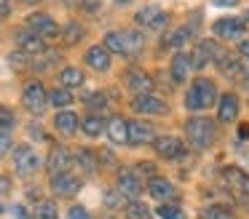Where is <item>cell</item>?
Wrapping results in <instances>:
<instances>
[{"mask_svg": "<svg viewBox=\"0 0 249 219\" xmlns=\"http://www.w3.org/2000/svg\"><path fill=\"white\" fill-rule=\"evenodd\" d=\"M185 134L193 142V147H198V150H206L217 142V126L209 118H190L185 123Z\"/></svg>", "mask_w": 249, "mask_h": 219, "instance_id": "6da1fadb", "label": "cell"}, {"mask_svg": "<svg viewBox=\"0 0 249 219\" xmlns=\"http://www.w3.org/2000/svg\"><path fill=\"white\" fill-rule=\"evenodd\" d=\"M217 101V88L212 80H196L193 85L188 88V96H185V104H188V110H206V107H212Z\"/></svg>", "mask_w": 249, "mask_h": 219, "instance_id": "7a4b0ae2", "label": "cell"}, {"mask_svg": "<svg viewBox=\"0 0 249 219\" xmlns=\"http://www.w3.org/2000/svg\"><path fill=\"white\" fill-rule=\"evenodd\" d=\"M22 101L24 107H27L30 112H35V115H40V112L49 107V91L43 88V83H38V80H33V83L24 85V94H22Z\"/></svg>", "mask_w": 249, "mask_h": 219, "instance_id": "3957f363", "label": "cell"}, {"mask_svg": "<svg viewBox=\"0 0 249 219\" xmlns=\"http://www.w3.org/2000/svg\"><path fill=\"white\" fill-rule=\"evenodd\" d=\"M220 46H217L214 40H201V43H196V48L188 53V59H190V67H196V69H204L209 62H214L217 56H220Z\"/></svg>", "mask_w": 249, "mask_h": 219, "instance_id": "277c9868", "label": "cell"}, {"mask_svg": "<svg viewBox=\"0 0 249 219\" xmlns=\"http://www.w3.org/2000/svg\"><path fill=\"white\" fill-rule=\"evenodd\" d=\"M14 168H17V174H22V176L35 174V171L40 168V158H38V152H35L33 147H27V144L17 147V150H14Z\"/></svg>", "mask_w": 249, "mask_h": 219, "instance_id": "5b68a950", "label": "cell"}, {"mask_svg": "<svg viewBox=\"0 0 249 219\" xmlns=\"http://www.w3.org/2000/svg\"><path fill=\"white\" fill-rule=\"evenodd\" d=\"M220 179H222V185H225L228 190H233L238 198H249V174H244L241 168L228 166V168H222Z\"/></svg>", "mask_w": 249, "mask_h": 219, "instance_id": "8992f818", "label": "cell"}, {"mask_svg": "<svg viewBox=\"0 0 249 219\" xmlns=\"http://www.w3.org/2000/svg\"><path fill=\"white\" fill-rule=\"evenodd\" d=\"M27 30L33 32V35H38L40 40H46V37H56L59 35V27H56V21L51 19L49 14H30L27 16Z\"/></svg>", "mask_w": 249, "mask_h": 219, "instance_id": "52a82bcc", "label": "cell"}, {"mask_svg": "<svg viewBox=\"0 0 249 219\" xmlns=\"http://www.w3.org/2000/svg\"><path fill=\"white\" fill-rule=\"evenodd\" d=\"M131 110L140 112V115H166L169 107L161 96H153V94H142L131 99Z\"/></svg>", "mask_w": 249, "mask_h": 219, "instance_id": "ba28073f", "label": "cell"}, {"mask_svg": "<svg viewBox=\"0 0 249 219\" xmlns=\"http://www.w3.org/2000/svg\"><path fill=\"white\" fill-rule=\"evenodd\" d=\"M126 134H129V144H153L156 139V128L147 120H126Z\"/></svg>", "mask_w": 249, "mask_h": 219, "instance_id": "9c48e42d", "label": "cell"}, {"mask_svg": "<svg viewBox=\"0 0 249 219\" xmlns=\"http://www.w3.org/2000/svg\"><path fill=\"white\" fill-rule=\"evenodd\" d=\"M115 190L124 198H137L142 190V176H137L134 168H121L118 171V187Z\"/></svg>", "mask_w": 249, "mask_h": 219, "instance_id": "30bf717a", "label": "cell"}, {"mask_svg": "<svg viewBox=\"0 0 249 219\" xmlns=\"http://www.w3.org/2000/svg\"><path fill=\"white\" fill-rule=\"evenodd\" d=\"M51 190H54V195H59V198H70V195H75V192L81 190V179H78L75 174H70V171L56 174L54 179H51Z\"/></svg>", "mask_w": 249, "mask_h": 219, "instance_id": "8fae6325", "label": "cell"}, {"mask_svg": "<svg viewBox=\"0 0 249 219\" xmlns=\"http://www.w3.org/2000/svg\"><path fill=\"white\" fill-rule=\"evenodd\" d=\"M46 166H49V171L51 174H65V171H70V166H72V152L67 147H51V152H49V160H46Z\"/></svg>", "mask_w": 249, "mask_h": 219, "instance_id": "7c38bea8", "label": "cell"}, {"mask_svg": "<svg viewBox=\"0 0 249 219\" xmlns=\"http://www.w3.org/2000/svg\"><path fill=\"white\" fill-rule=\"evenodd\" d=\"M137 24L140 27H153V30H161L163 24H166V14H163V8H158V5H142L140 11H137Z\"/></svg>", "mask_w": 249, "mask_h": 219, "instance_id": "4fadbf2b", "label": "cell"}, {"mask_svg": "<svg viewBox=\"0 0 249 219\" xmlns=\"http://www.w3.org/2000/svg\"><path fill=\"white\" fill-rule=\"evenodd\" d=\"M126 85H129V91L134 96H142V94H150L153 78L147 72H142V69H129L126 72Z\"/></svg>", "mask_w": 249, "mask_h": 219, "instance_id": "5bb4252c", "label": "cell"}, {"mask_svg": "<svg viewBox=\"0 0 249 219\" xmlns=\"http://www.w3.org/2000/svg\"><path fill=\"white\" fill-rule=\"evenodd\" d=\"M214 35L225 37V40H238V37L244 35V21L233 19V16H228V19H217L214 21Z\"/></svg>", "mask_w": 249, "mask_h": 219, "instance_id": "9a60e30c", "label": "cell"}, {"mask_svg": "<svg viewBox=\"0 0 249 219\" xmlns=\"http://www.w3.org/2000/svg\"><path fill=\"white\" fill-rule=\"evenodd\" d=\"M17 46H19V51L27 53V56H35V53H43L46 51L43 40H40L38 35H33L30 30H19L17 32Z\"/></svg>", "mask_w": 249, "mask_h": 219, "instance_id": "2e32d148", "label": "cell"}, {"mask_svg": "<svg viewBox=\"0 0 249 219\" xmlns=\"http://www.w3.org/2000/svg\"><path fill=\"white\" fill-rule=\"evenodd\" d=\"M153 147H156V152L161 158H169V160L182 155V142L177 136H156L153 139Z\"/></svg>", "mask_w": 249, "mask_h": 219, "instance_id": "e0dca14e", "label": "cell"}, {"mask_svg": "<svg viewBox=\"0 0 249 219\" xmlns=\"http://www.w3.org/2000/svg\"><path fill=\"white\" fill-rule=\"evenodd\" d=\"M214 64H217V69H220V72L225 75V78H241V75H244L241 59L233 56V53H225V51H222L220 56L214 59Z\"/></svg>", "mask_w": 249, "mask_h": 219, "instance_id": "ac0fdd59", "label": "cell"}, {"mask_svg": "<svg viewBox=\"0 0 249 219\" xmlns=\"http://www.w3.org/2000/svg\"><path fill=\"white\" fill-rule=\"evenodd\" d=\"M147 190H150V195L156 198V201H163V203L177 198V187H174L169 179H158V176H153V179H150Z\"/></svg>", "mask_w": 249, "mask_h": 219, "instance_id": "d6986e66", "label": "cell"}, {"mask_svg": "<svg viewBox=\"0 0 249 219\" xmlns=\"http://www.w3.org/2000/svg\"><path fill=\"white\" fill-rule=\"evenodd\" d=\"M238 118V99L233 94L220 96V104H217V120L222 123H233Z\"/></svg>", "mask_w": 249, "mask_h": 219, "instance_id": "ffe728a7", "label": "cell"}, {"mask_svg": "<svg viewBox=\"0 0 249 219\" xmlns=\"http://www.w3.org/2000/svg\"><path fill=\"white\" fill-rule=\"evenodd\" d=\"M86 64L91 69H99V72H105V69L110 67V53L105 46H91L86 51Z\"/></svg>", "mask_w": 249, "mask_h": 219, "instance_id": "44dd1931", "label": "cell"}, {"mask_svg": "<svg viewBox=\"0 0 249 219\" xmlns=\"http://www.w3.org/2000/svg\"><path fill=\"white\" fill-rule=\"evenodd\" d=\"M54 126H56V131H59V134H65V136H72V134L78 131V126H81V120H78V115H75V112L62 110V112H56Z\"/></svg>", "mask_w": 249, "mask_h": 219, "instance_id": "7402d4cb", "label": "cell"}, {"mask_svg": "<svg viewBox=\"0 0 249 219\" xmlns=\"http://www.w3.org/2000/svg\"><path fill=\"white\" fill-rule=\"evenodd\" d=\"M107 136H110V142H115V144L129 142V134H126V118H121V115L110 118L107 120Z\"/></svg>", "mask_w": 249, "mask_h": 219, "instance_id": "603a6c76", "label": "cell"}, {"mask_svg": "<svg viewBox=\"0 0 249 219\" xmlns=\"http://www.w3.org/2000/svg\"><path fill=\"white\" fill-rule=\"evenodd\" d=\"M188 72H190V59H188V53H174L172 56V80L174 83H182L185 78H188Z\"/></svg>", "mask_w": 249, "mask_h": 219, "instance_id": "cb8c5ba5", "label": "cell"}, {"mask_svg": "<svg viewBox=\"0 0 249 219\" xmlns=\"http://www.w3.org/2000/svg\"><path fill=\"white\" fill-rule=\"evenodd\" d=\"M121 37H124V56H137V53L142 51L145 37H142L140 32L129 30V32H121Z\"/></svg>", "mask_w": 249, "mask_h": 219, "instance_id": "d4e9b609", "label": "cell"}, {"mask_svg": "<svg viewBox=\"0 0 249 219\" xmlns=\"http://www.w3.org/2000/svg\"><path fill=\"white\" fill-rule=\"evenodd\" d=\"M59 80H62L65 88H78V85L83 83V72L78 67H65V69H62V75H59Z\"/></svg>", "mask_w": 249, "mask_h": 219, "instance_id": "484cf974", "label": "cell"}, {"mask_svg": "<svg viewBox=\"0 0 249 219\" xmlns=\"http://www.w3.org/2000/svg\"><path fill=\"white\" fill-rule=\"evenodd\" d=\"M72 160H78L83 174H94V168H97V155H94L91 150H78V155Z\"/></svg>", "mask_w": 249, "mask_h": 219, "instance_id": "4316f807", "label": "cell"}, {"mask_svg": "<svg viewBox=\"0 0 249 219\" xmlns=\"http://www.w3.org/2000/svg\"><path fill=\"white\" fill-rule=\"evenodd\" d=\"M81 128H83L86 136H99V134L105 131V123H102V118H99V115H89V118H83V120H81Z\"/></svg>", "mask_w": 249, "mask_h": 219, "instance_id": "83f0119b", "label": "cell"}, {"mask_svg": "<svg viewBox=\"0 0 249 219\" xmlns=\"http://www.w3.org/2000/svg\"><path fill=\"white\" fill-rule=\"evenodd\" d=\"M201 219H236V214L228 206H206L201 211Z\"/></svg>", "mask_w": 249, "mask_h": 219, "instance_id": "f1b7e54d", "label": "cell"}, {"mask_svg": "<svg viewBox=\"0 0 249 219\" xmlns=\"http://www.w3.org/2000/svg\"><path fill=\"white\" fill-rule=\"evenodd\" d=\"M59 32H62V40H65L67 46H75V43L83 37V27L78 24V21H70V24H67L65 30H59Z\"/></svg>", "mask_w": 249, "mask_h": 219, "instance_id": "f546056e", "label": "cell"}, {"mask_svg": "<svg viewBox=\"0 0 249 219\" xmlns=\"http://www.w3.org/2000/svg\"><path fill=\"white\" fill-rule=\"evenodd\" d=\"M126 217H129V219H153L150 217V208H147L145 203H140V201L126 203Z\"/></svg>", "mask_w": 249, "mask_h": 219, "instance_id": "4dcf8cb0", "label": "cell"}, {"mask_svg": "<svg viewBox=\"0 0 249 219\" xmlns=\"http://www.w3.org/2000/svg\"><path fill=\"white\" fill-rule=\"evenodd\" d=\"M49 101L54 107H70L72 104V96H70V91H67V88H54V91H49Z\"/></svg>", "mask_w": 249, "mask_h": 219, "instance_id": "1f68e13d", "label": "cell"}, {"mask_svg": "<svg viewBox=\"0 0 249 219\" xmlns=\"http://www.w3.org/2000/svg\"><path fill=\"white\" fill-rule=\"evenodd\" d=\"M105 48H107V53H124V37H121V32H107L105 35Z\"/></svg>", "mask_w": 249, "mask_h": 219, "instance_id": "d6a6232c", "label": "cell"}, {"mask_svg": "<svg viewBox=\"0 0 249 219\" xmlns=\"http://www.w3.org/2000/svg\"><path fill=\"white\" fill-rule=\"evenodd\" d=\"M35 219H56V206L51 201H40L35 208Z\"/></svg>", "mask_w": 249, "mask_h": 219, "instance_id": "836d02e7", "label": "cell"}, {"mask_svg": "<svg viewBox=\"0 0 249 219\" xmlns=\"http://www.w3.org/2000/svg\"><path fill=\"white\" fill-rule=\"evenodd\" d=\"M158 217L161 219H185V214H182V208L179 206H169V203H163V206H158Z\"/></svg>", "mask_w": 249, "mask_h": 219, "instance_id": "e575fe53", "label": "cell"}, {"mask_svg": "<svg viewBox=\"0 0 249 219\" xmlns=\"http://www.w3.org/2000/svg\"><path fill=\"white\" fill-rule=\"evenodd\" d=\"M105 203H107L110 208H121V206H126V198L121 195L118 190H110L107 195H105Z\"/></svg>", "mask_w": 249, "mask_h": 219, "instance_id": "d590c367", "label": "cell"}, {"mask_svg": "<svg viewBox=\"0 0 249 219\" xmlns=\"http://www.w3.org/2000/svg\"><path fill=\"white\" fill-rule=\"evenodd\" d=\"M83 101H86L89 110H102V107L107 104V101H105V94H89Z\"/></svg>", "mask_w": 249, "mask_h": 219, "instance_id": "8d00e7d4", "label": "cell"}, {"mask_svg": "<svg viewBox=\"0 0 249 219\" xmlns=\"http://www.w3.org/2000/svg\"><path fill=\"white\" fill-rule=\"evenodd\" d=\"M11 126H14V112L8 107H0V131H6Z\"/></svg>", "mask_w": 249, "mask_h": 219, "instance_id": "74e56055", "label": "cell"}, {"mask_svg": "<svg viewBox=\"0 0 249 219\" xmlns=\"http://www.w3.org/2000/svg\"><path fill=\"white\" fill-rule=\"evenodd\" d=\"M188 37H190V30H185V27H182V30H177L172 37H169V43H172V46H182Z\"/></svg>", "mask_w": 249, "mask_h": 219, "instance_id": "f35d334b", "label": "cell"}, {"mask_svg": "<svg viewBox=\"0 0 249 219\" xmlns=\"http://www.w3.org/2000/svg\"><path fill=\"white\" fill-rule=\"evenodd\" d=\"M11 64L17 69H22V67H27V64H30V56H27V53H22V51H17V53H11Z\"/></svg>", "mask_w": 249, "mask_h": 219, "instance_id": "ab89813d", "label": "cell"}, {"mask_svg": "<svg viewBox=\"0 0 249 219\" xmlns=\"http://www.w3.org/2000/svg\"><path fill=\"white\" fill-rule=\"evenodd\" d=\"M70 219H91V214H89L83 206H72L70 208Z\"/></svg>", "mask_w": 249, "mask_h": 219, "instance_id": "60d3db41", "label": "cell"}, {"mask_svg": "<svg viewBox=\"0 0 249 219\" xmlns=\"http://www.w3.org/2000/svg\"><path fill=\"white\" fill-rule=\"evenodd\" d=\"M8 150H11V136H8L6 131H3V134H0V158H3V155H6Z\"/></svg>", "mask_w": 249, "mask_h": 219, "instance_id": "b9f144b4", "label": "cell"}, {"mask_svg": "<svg viewBox=\"0 0 249 219\" xmlns=\"http://www.w3.org/2000/svg\"><path fill=\"white\" fill-rule=\"evenodd\" d=\"M238 59L249 62V40H241V43H238Z\"/></svg>", "mask_w": 249, "mask_h": 219, "instance_id": "7bdbcfd3", "label": "cell"}, {"mask_svg": "<svg viewBox=\"0 0 249 219\" xmlns=\"http://www.w3.org/2000/svg\"><path fill=\"white\" fill-rule=\"evenodd\" d=\"M99 5H102V0H83V8H86L89 14H97Z\"/></svg>", "mask_w": 249, "mask_h": 219, "instance_id": "ee69618b", "label": "cell"}, {"mask_svg": "<svg viewBox=\"0 0 249 219\" xmlns=\"http://www.w3.org/2000/svg\"><path fill=\"white\" fill-rule=\"evenodd\" d=\"M11 16V0H0V19Z\"/></svg>", "mask_w": 249, "mask_h": 219, "instance_id": "f6af8a7d", "label": "cell"}, {"mask_svg": "<svg viewBox=\"0 0 249 219\" xmlns=\"http://www.w3.org/2000/svg\"><path fill=\"white\" fill-rule=\"evenodd\" d=\"M67 5H70V8H75V5H83V0H65Z\"/></svg>", "mask_w": 249, "mask_h": 219, "instance_id": "bcb514c9", "label": "cell"}, {"mask_svg": "<svg viewBox=\"0 0 249 219\" xmlns=\"http://www.w3.org/2000/svg\"><path fill=\"white\" fill-rule=\"evenodd\" d=\"M0 190H8V179H6V176H0Z\"/></svg>", "mask_w": 249, "mask_h": 219, "instance_id": "7dc6e473", "label": "cell"}, {"mask_svg": "<svg viewBox=\"0 0 249 219\" xmlns=\"http://www.w3.org/2000/svg\"><path fill=\"white\" fill-rule=\"evenodd\" d=\"M217 3H220V5H236L238 0H217Z\"/></svg>", "mask_w": 249, "mask_h": 219, "instance_id": "c3c4849f", "label": "cell"}, {"mask_svg": "<svg viewBox=\"0 0 249 219\" xmlns=\"http://www.w3.org/2000/svg\"><path fill=\"white\" fill-rule=\"evenodd\" d=\"M22 3H27V5H33V3H40V0H22Z\"/></svg>", "mask_w": 249, "mask_h": 219, "instance_id": "681fc988", "label": "cell"}, {"mask_svg": "<svg viewBox=\"0 0 249 219\" xmlns=\"http://www.w3.org/2000/svg\"><path fill=\"white\" fill-rule=\"evenodd\" d=\"M244 24H249V14H247V19H244Z\"/></svg>", "mask_w": 249, "mask_h": 219, "instance_id": "f907efd6", "label": "cell"}, {"mask_svg": "<svg viewBox=\"0 0 249 219\" xmlns=\"http://www.w3.org/2000/svg\"><path fill=\"white\" fill-rule=\"evenodd\" d=\"M118 3H129V0H118Z\"/></svg>", "mask_w": 249, "mask_h": 219, "instance_id": "816d5d0a", "label": "cell"}]
</instances>
